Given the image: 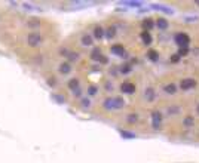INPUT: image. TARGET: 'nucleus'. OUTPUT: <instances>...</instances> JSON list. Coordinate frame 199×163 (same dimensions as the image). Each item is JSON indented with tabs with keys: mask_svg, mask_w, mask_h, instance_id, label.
Masks as SVG:
<instances>
[{
	"mask_svg": "<svg viewBox=\"0 0 199 163\" xmlns=\"http://www.w3.org/2000/svg\"><path fill=\"white\" fill-rule=\"evenodd\" d=\"M121 91L123 93H134L135 92V85L131 82H123L121 85Z\"/></svg>",
	"mask_w": 199,
	"mask_h": 163,
	"instance_id": "obj_6",
	"label": "nucleus"
},
{
	"mask_svg": "<svg viewBox=\"0 0 199 163\" xmlns=\"http://www.w3.org/2000/svg\"><path fill=\"white\" fill-rule=\"evenodd\" d=\"M156 27H157L161 31H165V30H168V27H169L168 19H165V18H157V19H156Z\"/></svg>",
	"mask_w": 199,
	"mask_h": 163,
	"instance_id": "obj_7",
	"label": "nucleus"
},
{
	"mask_svg": "<svg viewBox=\"0 0 199 163\" xmlns=\"http://www.w3.org/2000/svg\"><path fill=\"white\" fill-rule=\"evenodd\" d=\"M48 85H49V86H54V85H55V79H54V77H51V79L48 80Z\"/></svg>",
	"mask_w": 199,
	"mask_h": 163,
	"instance_id": "obj_35",
	"label": "nucleus"
},
{
	"mask_svg": "<svg viewBox=\"0 0 199 163\" xmlns=\"http://www.w3.org/2000/svg\"><path fill=\"white\" fill-rule=\"evenodd\" d=\"M141 40H143L144 45H152V42H153L152 34H150L149 31H143V33H141Z\"/></svg>",
	"mask_w": 199,
	"mask_h": 163,
	"instance_id": "obj_12",
	"label": "nucleus"
},
{
	"mask_svg": "<svg viewBox=\"0 0 199 163\" xmlns=\"http://www.w3.org/2000/svg\"><path fill=\"white\" fill-rule=\"evenodd\" d=\"M114 36H116V28H114V27H109V28L106 30V37H107L109 40H111Z\"/></svg>",
	"mask_w": 199,
	"mask_h": 163,
	"instance_id": "obj_20",
	"label": "nucleus"
},
{
	"mask_svg": "<svg viewBox=\"0 0 199 163\" xmlns=\"http://www.w3.org/2000/svg\"><path fill=\"white\" fill-rule=\"evenodd\" d=\"M110 50H111V54L116 55V57H122V58L126 57V50H125V47L121 46V45H113Z\"/></svg>",
	"mask_w": 199,
	"mask_h": 163,
	"instance_id": "obj_5",
	"label": "nucleus"
},
{
	"mask_svg": "<svg viewBox=\"0 0 199 163\" xmlns=\"http://www.w3.org/2000/svg\"><path fill=\"white\" fill-rule=\"evenodd\" d=\"M153 27H155V23H153V19H152V18H147V19H144V21H143L144 31H149V33H150V30H153Z\"/></svg>",
	"mask_w": 199,
	"mask_h": 163,
	"instance_id": "obj_10",
	"label": "nucleus"
},
{
	"mask_svg": "<svg viewBox=\"0 0 199 163\" xmlns=\"http://www.w3.org/2000/svg\"><path fill=\"white\" fill-rule=\"evenodd\" d=\"M42 42H43L42 36L39 34V33H36V31H33V33H30V34L27 36V45L28 46L36 47V46H39V45H42Z\"/></svg>",
	"mask_w": 199,
	"mask_h": 163,
	"instance_id": "obj_1",
	"label": "nucleus"
},
{
	"mask_svg": "<svg viewBox=\"0 0 199 163\" xmlns=\"http://www.w3.org/2000/svg\"><path fill=\"white\" fill-rule=\"evenodd\" d=\"M60 54H61V57H68L70 52H68L67 49H60Z\"/></svg>",
	"mask_w": 199,
	"mask_h": 163,
	"instance_id": "obj_32",
	"label": "nucleus"
},
{
	"mask_svg": "<svg viewBox=\"0 0 199 163\" xmlns=\"http://www.w3.org/2000/svg\"><path fill=\"white\" fill-rule=\"evenodd\" d=\"M187 54H189L187 47H180V49H178V57H180V58H181V57H186Z\"/></svg>",
	"mask_w": 199,
	"mask_h": 163,
	"instance_id": "obj_27",
	"label": "nucleus"
},
{
	"mask_svg": "<svg viewBox=\"0 0 199 163\" xmlns=\"http://www.w3.org/2000/svg\"><path fill=\"white\" fill-rule=\"evenodd\" d=\"M89 105H91V101H89L88 98H83V99H82V107L86 108V107H89Z\"/></svg>",
	"mask_w": 199,
	"mask_h": 163,
	"instance_id": "obj_31",
	"label": "nucleus"
},
{
	"mask_svg": "<svg viewBox=\"0 0 199 163\" xmlns=\"http://www.w3.org/2000/svg\"><path fill=\"white\" fill-rule=\"evenodd\" d=\"M80 42H82L83 46H91V45L94 43V37H92V36H88V34H83Z\"/></svg>",
	"mask_w": 199,
	"mask_h": 163,
	"instance_id": "obj_13",
	"label": "nucleus"
},
{
	"mask_svg": "<svg viewBox=\"0 0 199 163\" xmlns=\"http://www.w3.org/2000/svg\"><path fill=\"white\" fill-rule=\"evenodd\" d=\"M171 61H172V62H178V61H180V57H178V54L172 55V57H171Z\"/></svg>",
	"mask_w": 199,
	"mask_h": 163,
	"instance_id": "obj_33",
	"label": "nucleus"
},
{
	"mask_svg": "<svg viewBox=\"0 0 199 163\" xmlns=\"http://www.w3.org/2000/svg\"><path fill=\"white\" fill-rule=\"evenodd\" d=\"M126 120H128V123H135L138 120V114L137 113H129L128 117H126Z\"/></svg>",
	"mask_w": 199,
	"mask_h": 163,
	"instance_id": "obj_21",
	"label": "nucleus"
},
{
	"mask_svg": "<svg viewBox=\"0 0 199 163\" xmlns=\"http://www.w3.org/2000/svg\"><path fill=\"white\" fill-rule=\"evenodd\" d=\"M125 107V99L121 96H116L113 98V110H121Z\"/></svg>",
	"mask_w": 199,
	"mask_h": 163,
	"instance_id": "obj_8",
	"label": "nucleus"
},
{
	"mask_svg": "<svg viewBox=\"0 0 199 163\" xmlns=\"http://www.w3.org/2000/svg\"><path fill=\"white\" fill-rule=\"evenodd\" d=\"M54 98H55L56 101H60V102H64V98H61V96H56V95H54Z\"/></svg>",
	"mask_w": 199,
	"mask_h": 163,
	"instance_id": "obj_36",
	"label": "nucleus"
},
{
	"mask_svg": "<svg viewBox=\"0 0 199 163\" xmlns=\"http://www.w3.org/2000/svg\"><path fill=\"white\" fill-rule=\"evenodd\" d=\"M147 58L150 59V61H153V62H156V61L159 59V54H157L156 50H153V49H150V50L147 52Z\"/></svg>",
	"mask_w": 199,
	"mask_h": 163,
	"instance_id": "obj_18",
	"label": "nucleus"
},
{
	"mask_svg": "<svg viewBox=\"0 0 199 163\" xmlns=\"http://www.w3.org/2000/svg\"><path fill=\"white\" fill-rule=\"evenodd\" d=\"M121 134H122V137H123V138H128V140H132V138H135V134H132V132H126V130H122Z\"/></svg>",
	"mask_w": 199,
	"mask_h": 163,
	"instance_id": "obj_24",
	"label": "nucleus"
},
{
	"mask_svg": "<svg viewBox=\"0 0 199 163\" xmlns=\"http://www.w3.org/2000/svg\"><path fill=\"white\" fill-rule=\"evenodd\" d=\"M123 5H126V6H135V8H138V6H141V2H123Z\"/></svg>",
	"mask_w": 199,
	"mask_h": 163,
	"instance_id": "obj_30",
	"label": "nucleus"
},
{
	"mask_svg": "<svg viewBox=\"0 0 199 163\" xmlns=\"http://www.w3.org/2000/svg\"><path fill=\"white\" fill-rule=\"evenodd\" d=\"M174 42L177 43L178 47H189V43H190V39L186 33H177L175 37H174Z\"/></svg>",
	"mask_w": 199,
	"mask_h": 163,
	"instance_id": "obj_2",
	"label": "nucleus"
},
{
	"mask_svg": "<svg viewBox=\"0 0 199 163\" xmlns=\"http://www.w3.org/2000/svg\"><path fill=\"white\" fill-rule=\"evenodd\" d=\"M196 86V80L195 79H183L181 83H180V88L181 91H190Z\"/></svg>",
	"mask_w": 199,
	"mask_h": 163,
	"instance_id": "obj_4",
	"label": "nucleus"
},
{
	"mask_svg": "<svg viewBox=\"0 0 199 163\" xmlns=\"http://www.w3.org/2000/svg\"><path fill=\"white\" fill-rule=\"evenodd\" d=\"M104 36H106V31H104L101 27H95V28H94V37H95L97 40H101Z\"/></svg>",
	"mask_w": 199,
	"mask_h": 163,
	"instance_id": "obj_15",
	"label": "nucleus"
},
{
	"mask_svg": "<svg viewBox=\"0 0 199 163\" xmlns=\"http://www.w3.org/2000/svg\"><path fill=\"white\" fill-rule=\"evenodd\" d=\"M91 59H92V61H101V59H103V52H101L100 47H94V49H92Z\"/></svg>",
	"mask_w": 199,
	"mask_h": 163,
	"instance_id": "obj_9",
	"label": "nucleus"
},
{
	"mask_svg": "<svg viewBox=\"0 0 199 163\" xmlns=\"http://www.w3.org/2000/svg\"><path fill=\"white\" fill-rule=\"evenodd\" d=\"M70 71H71V64L70 62H63L60 65V73L61 74H68Z\"/></svg>",
	"mask_w": 199,
	"mask_h": 163,
	"instance_id": "obj_14",
	"label": "nucleus"
},
{
	"mask_svg": "<svg viewBox=\"0 0 199 163\" xmlns=\"http://www.w3.org/2000/svg\"><path fill=\"white\" fill-rule=\"evenodd\" d=\"M180 113V108L178 107H169L168 108V114L171 116V114H178Z\"/></svg>",
	"mask_w": 199,
	"mask_h": 163,
	"instance_id": "obj_28",
	"label": "nucleus"
},
{
	"mask_svg": "<svg viewBox=\"0 0 199 163\" xmlns=\"http://www.w3.org/2000/svg\"><path fill=\"white\" fill-rule=\"evenodd\" d=\"M183 126H186V128H192V126H195V119H193L192 116L184 117V120H183Z\"/></svg>",
	"mask_w": 199,
	"mask_h": 163,
	"instance_id": "obj_17",
	"label": "nucleus"
},
{
	"mask_svg": "<svg viewBox=\"0 0 199 163\" xmlns=\"http://www.w3.org/2000/svg\"><path fill=\"white\" fill-rule=\"evenodd\" d=\"M103 105H104L106 110H113V98H107Z\"/></svg>",
	"mask_w": 199,
	"mask_h": 163,
	"instance_id": "obj_22",
	"label": "nucleus"
},
{
	"mask_svg": "<svg viewBox=\"0 0 199 163\" xmlns=\"http://www.w3.org/2000/svg\"><path fill=\"white\" fill-rule=\"evenodd\" d=\"M67 58L70 59V61H78V59H79V54H78V52H70Z\"/></svg>",
	"mask_w": 199,
	"mask_h": 163,
	"instance_id": "obj_29",
	"label": "nucleus"
},
{
	"mask_svg": "<svg viewBox=\"0 0 199 163\" xmlns=\"http://www.w3.org/2000/svg\"><path fill=\"white\" fill-rule=\"evenodd\" d=\"M196 113H198V114H199V104L196 105Z\"/></svg>",
	"mask_w": 199,
	"mask_h": 163,
	"instance_id": "obj_37",
	"label": "nucleus"
},
{
	"mask_svg": "<svg viewBox=\"0 0 199 163\" xmlns=\"http://www.w3.org/2000/svg\"><path fill=\"white\" fill-rule=\"evenodd\" d=\"M73 95H74V96H80V95H82V89L78 88L76 91H73Z\"/></svg>",
	"mask_w": 199,
	"mask_h": 163,
	"instance_id": "obj_34",
	"label": "nucleus"
},
{
	"mask_svg": "<svg viewBox=\"0 0 199 163\" xmlns=\"http://www.w3.org/2000/svg\"><path fill=\"white\" fill-rule=\"evenodd\" d=\"M97 92H98V88L97 86H94V85H91L88 88V95H91V96H94V95H97Z\"/></svg>",
	"mask_w": 199,
	"mask_h": 163,
	"instance_id": "obj_23",
	"label": "nucleus"
},
{
	"mask_svg": "<svg viewBox=\"0 0 199 163\" xmlns=\"http://www.w3.org/2000/svg\"><path fill=\"white\" fill-rule=\"evenodd\" d=\"M131 70H132V68H131V65H129V64H125V65H122V67H121V73H123V74H128Z\"/></svg>",
	"mask_w": 199,
	"mask_h": 163,
	"instance_id": "obj_25",
	"label": "nucleus"
},
{
	"mask_svg": "<svg viewBox=\"0 0 199 163\" xmlns=\"http://www.w3.org/2000/svg\"><path fill=\"white\" fill-rule=\"evenodd\" d=\"M164 91H165V93H168V95H174V93L177 92V86H175L174 83H168V85L164 86Z\"/></svg>",
	"mask_w": 199,
	"mask_h": 163,
	"instance_id": "obj_11",
	"label": "nucleus"
},
{
	"mask_svg": "<svg viewBox=\"0 0 199 163\" xmlns=\"http://www.w3.org/2000/svg\"><path fill=\"white\" fill-rule=\"evenodd\" d=\"M144 96H146V99H147L149 102H152V101L155 99V91H153V88H147L146 92H144Z\"/></svg>",
	"mask_w": 199,
	"mask_h": 163,
	"instance_id": "obj_16",
	"label": "nucleus"
},
{
	"mask_svg": "<svg viewBox=\"0 0 199 163\" xmlns=\"http://www.w3.org/2000/svg\"><path fill=\"white\" fill-rule=\"evenodd\" d=\"M196 5H198V6H199V0H198V2H196Z\"/></svg>",
	"mask_w": 199,
	"mask_h": 163,
	"instance_id": "obj_38",
	"label": "nucleus"
},
{
	"mask_svg": "<svg viewBox=\"0 0 199 163\" xmlns=\"http://www.w3.org/2000/svg\"><path fill=\"white\" fill-rule=\"evenodd\" d=\"M161 125H162V113L161 111H153L152 113V126L153 129H161Z\"/></svg>",
	"mask_w": 199,
	"mask_h": 163,
	"instance_id": "obj_3",
	"label": "nucleus"
},
{
	"mask_svg": "<svg viewBox=\"0 0 199 163\" xmlns=\"http://www.w3.org/2000/svg\"><path fill=\"white\" fill-rule=\"evenodd\" d=\"M153 9L162 11V12H165V13H171V9H166L165 6H159V5H153Z\"/></svg>",
	"mask_w": 199,
	"mask_h": 163,
	"instance_id": "obj_26",
	"label": "nucleus"
},
{
	"mask_svg": "<svg viewBox=\"0 0 199 163\" xmlns=\"http://www.w3.org/2000/svg\"><path fill=\"white\" fill-rule=\"evenodd\" d=\"M68 88H70L71 91H76L79 88V79H76V77H74V79H70V80H68Z\"/></svg>",
	"mask_w": 199,
	"mask_h": 163,
	"instance_id": "obj_19",
	"label": "nucleus"
}]
</instances>
